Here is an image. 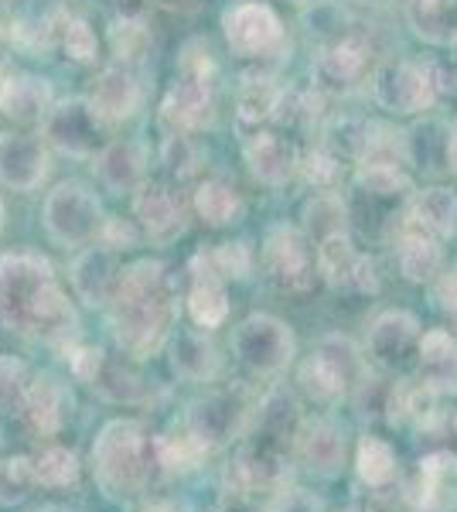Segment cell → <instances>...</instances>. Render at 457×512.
<instances>
[{"instance_id":"obj_38","label":"cell","mask_w":457,"mask_h":512,"mask_svg":"<svg viewBox=\"0 0 457 512\" xmlns=\"http://www.w3.org/2000/svg\"><path fill=\"white\" fill-rule=\"evenodd\" d=\"M355 472L369 489H386L396 478V451L376 434H365L355 451Z\"/></svg>"},{"instance_id":"obj_61","label":"cell","mask_w":457,"mask_h":512,"mask_svg":"<svg viewBox=\"0 0 457 512\" xmlns=\"http://www.w3.org/2000/svg\"><path fill=\"white\" fill-rule=\"evenodd\" d=\"M4 219H7V209H4V198H0V233H4Z\"/></svg>"},{"instance_id":"obj_9","label":"cell","mask_w":457,"mask_h":512,"mask_svg":"<svg viewBox=\"0 0 457 512\" xmlns=\"http://www.w3.org/2000/svg\"><path fill=\"white\" fill-rule=\"evenodd\" d=\"M263 270L280 291L301 294L318 277V246L297 226H273L263 239Z\"/></svg>"},{"instance_id":"obj_62","label":"cell","mask_w":457,"mask_h":512,"mask_svg":"<svg viewBox=\"0 0 457 512\" xmlns=\"http://www.w3.org/2000/svg\"><path fill=\"white\" fill-rule=\"evenodd\" d=\"M287 4H294V7H307V4H314V0H287Z\"/></svg>"},{"instance_id":"obj_25","label":"cell","mask_w":457,"mask_h":512,"mask_svg":"<svg viewBox=\"0 0 457 512\" xmlns=\"http://www.w3.org/2000/svg\"><path fill=\"white\" fill-rule=\"evenodd\" d=\"M393 256L400 274L410 284H430L440 270H444V250H440V239L423 233V229L403 222L400 233L393 239Z\"/></svg>"},{"instance_id":"obj_31","label":"cell","mask_w":457,"mask_h":512,"mask_svg":"<svg viewBox=\"0 0 457 512\" xmlns=\"http://www.w3.org/2000/svg\"><path fill=\"white\" fill-rule=\"evenodd\" d=\"M420 506L427 512H447L457 502V454L430 451L420 461Z\"/></svg>"},{"instance_id":"obj_55","label":"cell","mask_w":457,"mask_h":512,"mask_svg":"<svg viewBox=\"0 0 457 512\" xmlns=\"http://www.w3.org/2000/svg\"><path fill=\"white\" fill-rule=\"evenodd\" d=\"M120 14H127V18H140V14L151 7V0H110Z\"/></svg>"},{"instance_id":"obj_50","label":"cell","mask_w":457,"mask_h":512,"mask_svg":"<svg viewBox=\"0 0 457 512\" xmlns=\"http://www.w3.org/2000/svg\"><path fill=\"white\" fill-rule=\"evenodd\" d=\"M434 304H437L440 311H444V315L457 318V263L444 267L434 277Z\"/></svg>"},{"instance_id":"obj_59","label":"cell","mask_w":457,"mask_h":512,"mask_svg":"<svg viewBox=\"0 0 457 512\" xmlns=\"http://www.w3.org/2000/svg\"><path fill=\"white\" fill-rule=\"evenodd\" d=\"M144 512H178L171 506V502H151V506H147Z\"/></svg>"},{"instance_id":"obj_51","label":"cell","mask_w":457,"mask_h":512,"mask_svg":"<svg viewBox=\"0 0 457 512\" xmlns=\"http://www.w3.org/2000/svg\"><path fill=\"white\" fill-rule=\"evenodd\" d=\"M427 69H430V82H434L437 103H457V65L434 62Z\"/></svg>"},{"instance_id":"obj_24","label":"cell","mask_w":457,"mask_h":512,"mask_svg":"<svg viewBox=\"0 0 457 512\" xmlns=\"http://www.w3.org/2000/svg\"><path fill=\"white\" fill-rule=\"evenodd\" d=\"M164 349H168L174 376L185 383H205L219 373V352H215L212 338L205 335V328H174Z\"/></svg>"},{"instance_id":"obj_39","label":"cell","mask_w":457,"mask_h":512,"mask_svg":"<svg viewBox=\"0 0 457 512\" xmlns=\"http://www.w3.org/2000/svg\"><path fill=\"white\" fill-rule=\"evenodd\" d=\"M52 41L79 65L96 62V55H99L96 31L82 18H76V14H52Z\"/></svg>"},{"instance_id":"obj_45","label":"cell","mask_w":457,"mask_h":512,"mask_svg":"<svg viewBox=\"0 0 457 512\" xmlns=\"http://www.w3.org/2000/svg\"><path fill=\"white\" fill-rule=\"evenodd\" d=\"M31 383H35V376H31V369L24 366L21 359H14V355H0V410H7V414H21L24 396H28Z\"/></svg>"},{"instance_id":"obj_23","label":"cell","mask_w":457,"mask_h":512,"mask_svg":"<svg viewBox=\"0 0 457 512\" xmlns=\"http://www.w3.org/2000/svg\"><path fill=\"white\" fill-rule=\"evenodd\" d=\"M55 106L52 82L31 76V72H11L0 79V113L14 123H45V117Z\"/></svg>"},{"instance_id":"obj_41","label":"cell","mask_w":457,"mask_h":512,"mask_svg":"<svg viewBox=\"0 0 457 512\" xmlns=\"http://www.w3.org/2000/svg\"><path fill=\"white\" fill-rule=\"evenodd\" d=\"M321 103H324V93L318 86L284 89V93H280V103H277L273 120H280L290 130H307V127H314V123H318Z\"/></svg>"},{"instance_id":"obj_33","label":"cell","mask_w":457,"mask_h":512,"mask_svg":"<svg viewBox=\"0 0 457 512\" xmlns=\"http://www.w3.org/2000/svg\"><path fill=\"white\" fill-rule=\"evenodd\" d=\"M301 414H297V403L294 396L287 393H270L267 400L256 407V437H263V441L277 444V448H294L297 441V431H301Z\"/></svg>"},{"instance_id":"obj_2","label":"cell","mask_w":457,"mask_h":512,"mask_svg":"<svg viewBox=\"0 0 457 512\" xmlns=\"http://www.w3.org/2000/svg\"><path fill=\"white\" fill-rule=\"evenodd\" d=\"M181 301L171 287L168 267L161 260H137L123 270V284L116 294L110 318L113 335L127 355L147 359L168 345L178 328Z\"/></svg>"},{"instance_id":"obj_37","label":"cell","mask_w":457,"mask_h":512,"mask_svg":"<svg viewBox=\"0 0 457 512\" xmlns=\"http://www.w3.org/2000/svg\"><path fill=\"white\" fill-rule=\"evenodd\" d=\"M348 202L338 192H314L311 202L304 205V233L314 239V246L321 239L348 233Z\"/></svg>"},{"instance_id":"obj_21","label":"cell","mask_w":457,"mask_h":512,"mask_svg":"<svg viewBox=\"0 0 457 512\" xmlns=\"http://www.w3.org/2000/svg\"><path fill=\"white\" fill-rule=\"evenodd\" d=\"M246 164L249 175L260 185L280 188L301 171V151H297L294 140H287L284 134H273V130H256L246 140Z\"/></svg>"},{"instance_id":"obj_14","label":"cell","mask_w":457,"mask_h":512,"mask_svg":"<svg viewBox=\"0 0 457 512\" xmlns=\"http://www.w3.org/2000/svg\"><path fill=\"white\" fill-rule=\"evenodd\" d=\"M134 222L154 246H171L188 229V202L161 181H147L134 195Z\"/></svg>"},{"instance_id":"obj_30","label":"cell","mask_w":457,"mask_h":512,"mask_svg":"<svg viewBox=\"0 0 457 512\" xmlns=\"http://www.w3.org/2000/svg\"><path fill=\"white\" fill-rule=\"evenodd\" d=\"M406 21L427 45H457V0H406Z\"/></svg>"},{"instance_id":"obj_46","label":"cell","mask_w":457,"mask_h":512,"mask_svg":"<svg viewBox=\"0 0 457 512\" xmlns=\"http://www.w3.org/2000/svg\"><path fill=\"white\" fill-rule=\"evenodd\" d=\"M161 164L171 178L185 181L191 175H198V168H202V151H198L191 134H168L161 144Z\"/></svg>"},{"instance_id":"obj_29","label":"cell","mask_w":457,"mask_h":512,"mask_svg":"<svg viewBox=\"0 0 457 512\" xmlns=\"http://www.w3.org/2000/svg\"><path fill=\"white\" fill-rule=\"evenodd\" d=\"M410 226L423 229V233L444 239L454 236L457 229V195L451 188H423V192L410 195V205H406V219Z\"/></svg>"},{"instance_id":"obj_53","label":"cell","mask_w":457,"mask_h":512,"mask_svg":"<svg viewBox=\"0 0 457 512\" xmlns=\"http://www.w3.org/2000/svg\"><path fill=\"white\" fill-rule=\"evenodd\" d=\"M219 512H267L260 506L256 495H246V492H229L226 502L219 506Z\"/></svg>"},{"instance_id":"obj_32","label":"cell","mask_w":457,"mask_h":512,"mask_svg":"<svg viewBox=\"0 0 457 512\" xmlns=\"http://www.w3.org/2000/svg\"><path fill=\"white\" fill-rule=\"evenodd\" d=\"M191 205H195L198 219L212 229H226L232 222H239L243 219V209H246L239 188L226 178H205L202 185L195 188Z\"/></svg>"},{"instance_id":"obj_11","label":"cell","mask_w":457,"mask_h":512,"mask_svg":"<svg viewBox=\"0 0 457 512\" xmlns=\"http://www.w3.org/2000/svg\"><path fill=\"white\" fill-rule=\"evenodd\" d=\"M372 45L362 35H345L324 45L314 59V86L324 96H348L362 89L365 82L376 76L372 69Z\"/></svg>"},{"instance_id":"obj_57","label":"cell","mask_w":457,"mask_h":512,"mask_svg":"<svg viewBox=\"0 0 457 512\" xmlns=\"http://www.w3.org/2000/svg\"><path fill=\"white\" fill-rule=\"evenodd\" d=\"M191 0H151V7H164V11H185Z\"/></svg>"},{"instance_id":"obj_19","label":"cell","mask_w":457,"mask_h":512,"mask_svg":"<svg viewBox=\"0 0 457 512\" xmlns=\"http://www.w3.org/2000/svg\"><path fill=\"white\" fill-rule=\"evenodd\" d=\"M287 478L284 465V448L263 441H249L243 451L236 454L229 468V492H246V495H260V492H277Z\"/></svg>"},{"instance_id":"obj_8","label":"cell","mask_w":457,"mask_h":512,"mask_svg":"<svg viewBox=\"0 0 457 512\" xmlns=\"http://www.w3.org/2000/svg\"><path fill=\"white\" fill-rule=\"evenodd\" d=\"M297 342L287 321L273 315H249L232 332V355L256 376H277L294 362Z\"/></svg>"},{"instance_id":"obj_18","label":"cell","mask_w":457,"mask_h":512,"mask_svg":"<svg viewBox=\"0 0 457 512\" xmlns=\"http://www.w3.org/2000/svg\"><path fill=\"white\" fill-rule=\"evenodd\" d=\"M420 321L410 311H382L365 335V355L379 369H400L420 349Z\"/></svg>"},{"instance_id":"obj_3","label":"cell","mask_w":457,"mask_h":512,"mask_svg":"<svg viewBox=\"0 0 457 512\" xmlns=\"http://www.w3.org/2000/svg\"><path fill=\"white\" fill-rule=\"evenodd\" d=\"M157 465L154 437L140 420H110L93 444L96 482L113 499H130L147 485L151 468Z\"/></svg>"},{"instance_id":"obj_4","label":"cell","mask_w":457,"mask_h":512,"mask_svg":"<svg viewBox=\"0 0 457 512\" xmlns=\"http://www.w3.org/2000/svg\"><path fill=\"white\" fill-rule=\"evenodd\" d=\"M41 219H45V233L52 236V243L65 246V250L99 243L106 222H110L99 195L93 188L82 185V181H62V185H55L45 198Z\"/></svg>"},{"instance_id":"obj_16","label":"cell","mask_w":457,"mask_h":512,"mask_svg":"<svg viewBox=\"0 0 457 512\" xmlns=\"http://www.w3.org/2000/svg\"><path fill=\"white\" fill-rule=\"evenodd\" d=\"M52 171V151L41 134H0V185L35 192Z\"/></svg>"},{"instance_id":"obj_36","label":"cell","mask_w":457,"mask_h":512,"mask_svg":"<svg viewBox=\"0 0 457 512\" xmlns=\"http://www.w3.org/2000/svg\"><path fill=\"white\" fill-rule=\"evenodd\" d=\"M154 454H157V468H164V472H171V475H185L209 458V448H205L188 427H181V431H171V434H157Z\"/></svg>"},{"instance_id":"obj_47","label":"cell","mask_w":457,"mask_h":512,"mask_svg":"<svg viewBox=\"0 0 457 512\" xmlns=\"http://www.w3.org/2000/svg\"><path fill=\"white\" fill-rule=\"evenodd\" d=\"M93 386L113 403H137L144 396V379L130 366H116V362H106V369L99 373Z\"/></svg>"},{"instance_id":"obj_26","label":"cell","mask_w":457,"mask_h":512,"mask_svg":"<svg viewBox=\"0 0 457 512\" xmlns=\"http://www.w3.org/2000/svg\"><path fill=\"white\" fill-rule=\"evenodd\" d=\"M69 393L65 386L58 383L55 376H35L31 383L28 396H24V407H21V420L31 434L38 437H52L62 431L65 424V414H69Z\"/></svg>"},{"instance_id":"obj_42","label":"cell","mask_w":457,"mask_h":512,"mask_svg":"<svg viewBox=\"0 0 457 512\" xmlns=\"http://www.w3.org/2000/svg\"><path fill=\"white\" fill-rule=\"evenodd\" d=\"M38 485L35 458L28 454H11L0 461V506H18Z\"/></svg>"},{"instance_id":"obj_6","label":"cell","mask_w":457,"mask_h":512,"mask_svg":"<svg viewBox=\"0 0 457 512\" xmlns=\"http://www.w3.org/2000/svg\"><path fill=\"white\" fill-rule=\"evenodd\" d=\"M106 123L96 113V106L82 96H69V99H55L52 113L41 123L45 130L48 147H55L65 158H79V161H93L99 151H103L110 140H106Z\"/></svg>"},{"instance_id":"obj_10","label":"cell","mask_w":457,"mask_h":512,"mask_svg":"<svg viewBox=\"0 0 457 512\" xmlns=\"http://www.w3.org/2000/svg\"><path fill=\"white\" fill-rule=\"evenodd\" d=\"M372 96L393 117H417V113H427L437 103L430 69L410 59L382 62L376 76H372Z\"/></svg>"},{"instance_id":"obj_60","label":"cell","mask_w":457,"mask_h":512,"mask_svg":"<svg viewBox=\"0 0 457 512\" xmlns=\"http://www.w3.org/2000/svg\"><path fill=\"white\" fill-rule=\"evenodd\" d=\"M352 4H359V7H386L389 0H352Z\"/></svg>"},{"instance_id":"obj_20","label":"cell","mask_w":457,"mask_h":512,"mask_svg":"<svg viewBox=\"0 0 457 512\" xmlns=\"http://www.w3.org/2000/svg\"><path fill=\"white\" fill-rule=\"evenodd\" d=\"M96 181L113 195H137L147 185V151L140 140H110L93 158Z\"/></svg>"},{"instance_id":"obj_22","label":"cell","mask_w":457,"mask_h":512,"mask_svg":"<svg viewBox=\"0 0 457 512\" xmlns=\"http://www.w3.org/2000/svg\"><path fill=\"white\" fill-rule=\"evenodd\" d=\"M89 103L96 106V113L110 123V127L134 117L140 110V103H144V89H140L134 65H120V62L106 65L93 82Z\"/></svg>"},{"instance_id":"obj_35","label":"cell","mask_w":457,"mask_h":512,"mask_svg":"<svg viewBox=\"0 0 457 512\" xmlns=\"http://www.w3.org/2000/svg\"><path fill=\"white\" fill-rule=\"evenodd\" d=\"M355 192L365 198H410L413 178L400 161H362L355 171Z\"/></svg>"},{"instance_id":"obj_15","label":"cell","mask_w":457,"mask_h":512,"mask_svg":"<svg viewBox=\"0 0 457 512\" xmlns=\"http://www.w3.org/2000/svg\"><path fill=\"white\" fill-rule=\"evenodd\" d=\"M318 277L335 291H379L376 263H372V256L355 250L348 233H335L318 243Z\"/></svg>"},{"instance_id":"obj_49","label":"cell","mask_w":457,"mask_h":512,"mask_svg":"<svg viewBox=\"0 0 457 512\" xmlns=\"http://www.w3.org/2000/svg\"><path fill=\"white\" fill-rule=\"evenodd\" d=\"M69 369L79 383H96L99 373L106 369V355H103V349H96V345H72Z\"/></svg>"},{"instance_id":"obj_1","label":"cell","mask_w":457,"mask_h":512,"mask_svg":"<svg viewBox=\"0 0 457 512\" xmlns=\"http://www.w3.org/2000/svg\"><path fill=\"white\" fill-rule=\"evenodd\" d=\"M0 325L48 345H69L76 338V308L48 256L28 250L0 256Z\"/></svg>"},{"instance_id":"obj_34","label":"cell","mask_w":457,"mask_h":512,"mask_svg":"<svg viewBox=\"0 0 457 512\" xmlns=\"http://www.w3.org/2000/svg\"><path fill=\"white\" fill-rule=\"evenodd\" d=\"M280 93H284V89H280L273 79L249 76L243 82V89H239V96H236V123H239V130H246V134L253 137L256 130L263 127V123L273 120V113H277V103H280Z\"/></svg>"},{"instance_id":"obj_58","label":"cell","mask_w":457,"mask_h":512,"mask_svg":"<svg viewBox=\"0 0 457 512\" xmlns=\"http://www.w3.org/2000/svg\"><path fill=\"white\" fill-rule=\"evenodd\" d=\"M14 35H11V31H4V24H0V69H4V59H7V41H11Z\"/></svg>"},{"instance_id":"obj_48","label":"cell","mask_w":457,"mask_h":512,"mask_svg":"<svg viewBox=\"0 0 457 512\" xmlns=\"http://www.w3.org/2000/svg\"><path fill=\"white\" fill-rule=\"evenodd\" d=\"M301 175L314 192H335L338 178H342V158L331 147H318L301 158Z\"/></svg>"},{"instance_id":"obj_63","label":"cell","mask_w":457,"mask_h":512,"mask_svg":"<svg viewBox=\"0 0 457 512\" xmlns=\"http://www.w3.org/2000/svg\"><path fill=\"white\" fill-rule=\"evenodd\" d=\"M348 512H369V509H348Z\"/></svg>"},{"instance_id":"obj_43","label":"cell","mask_w":457,"mask_h":512,"mask_svg":"<svg viewBox=\"0 0 457 512\" xmlns=\"http://www.w3.org/2000/svg\"><path fill=\"white\" fill-rule=\"evenodd\" d=\"M110 48L120 65H137L147 52H151V31H147V24L140 18L120 14L110 28Z\"/></svg>"},{"instance_id":"obj_28","label":"cell","mask_w":457,"mask_h":512,"mask_svg":"<svg viewBox=\"0 0 457 512\" xmlns=\"http://www.w3.org/2000/svg\"><path fill=\"white\" fill-rule=\"evenodd\" d=\"M417 366L420 379L430 386L437 396H454L457 393V335L447 328H434L420 338L417 349Z\"/></svg>"},{"instance_id":"obj_17","label":"cell","mask_w":457,"mask_h":512,"mask_svg":"<svg viewBox=\"0 0 457 512\" xmlns=\"http://www.w3.org/2000/svg\"><path fill=\"white\" fill-rule=\"evenodd\" d=\"M123 270H127L123 256L113 246L96 243L82 250L72 263V287H76L79 301L93 304V308H113L123 284Z\"/></svg>"},{"instance_id":"obj_52","label":"cell","mask_w":457,"mask_h":512,"mask_svg":"<svg viewBox=\"0 0 457 512\" xmlns=\"http://www.w3.org/2000/svg\"><path fill=\"white\" fill-rule=\"evenodd\" d=\"M144 236L140 233V226L137 222H120V219H110L106 222V229H103V239L99 243H106V246H113V250H130V246H137V239Z\"/></svg>"},{"instance_id":"obj_12","label":"cell","mask_w":457,"mask_h":512,"mask_svg":"<svg viewBox=\"0 0 457 512\" xmlns=\"http://www.w3.org/2000/svg\"><path fill=\"white\" fill-rule=\"evenodd\" d=\"M253 414L256 410L243 390H222V393H209L191 403L185 427L205 444V448L215 451V448H222V444H229L232 437L243 434Z\"/></svg>"},{"instance_id":"obj_5","label":"cell","mask_w":457,"mask_h":512,"mask_svg":"<svg viewBox=\"0 0 457 512\" xmlns=\"http://www.w3.org/2000/svg\"><path fill=\"white\" fill-rule=\"evenodd\" d=\"M362 383H365V355L345 335H324L318 349L301 362V386L318 403L345 400Z\"/></svg>"},{"instance_id":"obj_54","label":"cell","mask_w":457,"mask_h":512,"mask_svg":"<svg viewBox=\"0 0 457 512\" xmlns=\"http://www.w3.org/2000/svg\"><path fill=\"white\" fill-rule=\"evenodd\" d=\"M277 512H324L321 499H314V495H304V492H294L284 499V506Z\"/></svg>"},{"instance_id":"obj_56","label":"cell","mask_w":457,"mask_h":512,"mask_svg":"<svg viewBox=\"0 0 457 512\" xmlns=\"http://www.w3.org/2000/svg\"><path fill=\"white\" fill-rule=\"evenodd\" d=\"M447 168L457 175V120L451 123V130H447Z\"/></svg>"},{"instance_id":"obj_44","label":"cell","mask_w":457,"mask_h":512,"mask_svg":"<svg viewBox=\"0 0 457 512\" xmlns=\"http://www.w3.org/2000/svg\"><path fill=\"white\" fill-rule=\"evenodd\" d=\"M38 468V485L45 489H65V485H76L79 482V458L69 448H45L35 458Z\"/></svg>"},{"instance_id":"obj_7","label":"cell","mask_w":457,"mask_h":512,"mask_svg":"<svg viewBox=\"0 0 457 512\" xmlns=\"http://www.w3.org/2000/svg\"><path fill=\"white\" fill-rule=\"evenodd\" d=\"M222 31H226V45L236 59L246 62H267L277 59L287 48V31L280 14L270 4L260 0H246L222 14Z\"/></svg>"},{"instance_id":"obj_13","label":"cell","mask_w":457,"mask_h":512,"mask_svg":"<svg viewBox=\"0 0 457 512\" xmlns=\"http://www.w3.org/2000/svg\"><path fill=\"white\" fill-rule=\"evenodd\" d=\"M157 120L168 134H198L215 120V93L212 79L191 76V72H178L171 89L161 99Z\"/></svg>"},{"instance_id":"obj_40","label":"cell","mask_w":457,"mask_h":512,"mask_svg":"<svg viewBox=\"0 0 457 512\" xmlns=\"http://www.w3.org/2000/svg\"><path fill=\"white\" fill-rule=\"evenodd\" d=\"M188 315L198 328H219L229 318V294L226 280H191L188 291Z\"/></svg>"},{"instance_id":"obj_27","label":"cell","mask_w":457,"mask_h":512,"mask_svg":"<svg viewBox=\"0 0 457 512\" xmlns=\"http://www.w3.org/2000/svg\"><path fill=\"white\" fill-rule=\"evenodd\" d=\"M294 454L314 475H335L345 465V434L331 420H304Z\"/></svg>"}]
</instances>
